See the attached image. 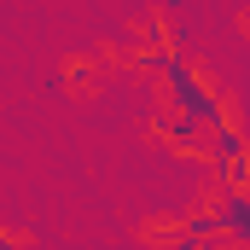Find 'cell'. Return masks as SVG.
<instances>
[{"label": "cell", "instance_id": "1", "mask_svg": "<svg viewBox=\"0 0 250 250\" xmlns=\"http://www.w3.org/2000/svg\"><path fill=\"white\" fill-rule=\"evenodd\" d=\"M140 64H151V70L163 76V87H169L175 111H181V117H192L198 128H215V123H227V117H233V111H227V99H221V93L198 76V64H192L187 53H175L169 41H163V47H151Z\"/></svg>", "mask_w": 250, "mask_h": 250}, {"label": "cell", "instance_id": "3", "mask_svg": "<svg viewBox=\"0 0 250 250\" xmlns=\"http://www.w3.org/2000/svg\"><path fill=\"white\" fill-rule=\"evenodd\" d=\"M215 233H221V215H215V204H209V209H192L187 227L169 233V245H175V250H192V245H209Z\"/></svg>", "mask_w": 250, "mask_h": 250}, {"label": "cell", "instance_id": "4", "mask_svg": "<svg viewBox=\"0 0 250 250\" xmlns=\"http://www.w3.org/2000/svg\"><path fill=\"white\" fill-rule=\"evenodd\" d=\"M157 134H169L181 151H204V134H209V128H198L192 117H181V111H157Z\"/></svg>", "mask_w": 250, "mask_h": 250}, {"label": "cell", "instance_id": "2", "mask_svg": "<svg viewBox=\"0 0 250 250\" xmlns=\"http://www.w3.org/2000/svg\"><path fill=\"white\" fill-rule=\"evenodd\" d=\"M215 215H221V233H227L233 245H250V192L245 187H227V192H221Z\"/></svg>", "mask_w": 250, "mask_h": 250}]
</instances>
